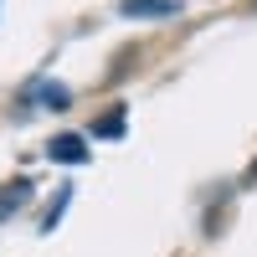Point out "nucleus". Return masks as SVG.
I'll use <instances>...</instances> for the list:
<instances>
[{"instance_id": "39448f33", "label": "nucleus", "mask_w": 257, "mask_h": 257, "mask_svg": "<svg viewBox=\"0 0 257 257\" xmlns=\"http://www.w3.org/2000/svg\"><path fill=\"white\" fill-rule=\"evenodd\" d=\"M123 118H128V108H123V103H113L103 118H93L88 134H93V139H123Z\"/></svg>"}, {"instance_id": "f03ea898", "label": "nucleus", "mask_w": 257, "mask_h": 257, "mask_svg": "<svg viewBox=\"0 0 257 257\" xmlns=\"http://www.w3.org/2000/svg\"><path fill=\"white\" fill-rule=\"evenodd\" d=\"M47 155L57 165H88V139H82V134H52L47 139Z\"/></svg>"}, {"instance_id": "7ed1b4c3", "label": "nucleus", "mask_w": 257, "mask_h": 257, "mask_svg": "<svg viewBox=\"0 0 257 257\" xmlns=\"http://www.w3.org/2000/svg\"><path fill=\"white\" fill-rule=\"evenodd\" d=\"M26 103H31V108H67V103H72V93L67 88H62V82H52V77H41V82H31V93H26Z\"/></svg>"}, {"instance_id": "f257e3e1", "label": "nucleus", "mask_w": 257, "mask_h": 257, "mask_svg": "<svg viewBox=\"0 0 257 257\" xmlns=\"http://www.w3.org/2000/svg\"><path fill=\"white\" fill-rule=\"evenodd\" d=\"M180 11H185V0H123L118 6V16H128V21H170Z\"/></svg>"}, {"instance_id": "20e7f679", "label": "nucleus", "mask_w": 257, "mask_h": 257, "mask_svg": "<svg viewBox=\"0 0 257 257\" xmlns=\"http://www.w3.org/2000/svg\"><path fill=\"white\" fill-rule=\"evenodd\" d=\"M31 190H36L31 175H21V180H6V185H0V221H6L16 206H26V201H31Z\"/></svg>"}]
</instances>
